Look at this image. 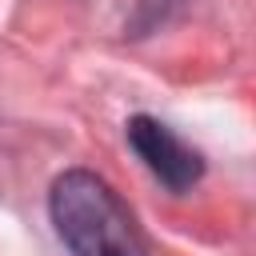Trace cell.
<instances>
[{"label":"cell","mask_w":256,"mask_h":256,"mask_svg":"<svg viewBox=\"0 0 256 256\" xmlns=\"http://www.w3.org/2000/svg\"><path fill=\"white\" fill-rule=\"evenodd\" d=\"M128 144L136 148V156L148 164V172L168 184L172 192H184L192 188L200 176H204V160L192 144H184L172 128H164L160 120L152 116H132L128 120Z\"/></svg>","instance_id":"2"},{"label":"cell","mask_w":256,"mask_h":256,"mask_svg":"<svg viewBox=\"0 0 256 256\" xmlns=\"http://www.w3.org/2000/svg\"><path fill=\"white\" fill-rule=\"evenodd\" d=\"M48 212L72 256H148V240L120 192L88 168L56 176Z\"/></svg>","instance_id":"1"}]
</instances>
